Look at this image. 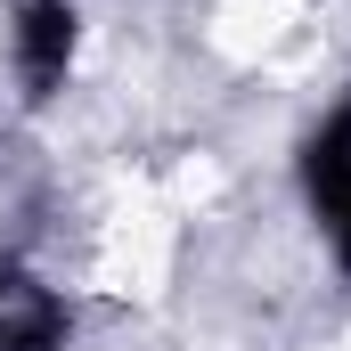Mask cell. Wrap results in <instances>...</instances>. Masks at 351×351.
<instances>
[{"label":"cell","instance_id":"cell-3","mask_svg":"<svg viewBox=\"0 0 351 351\" xmlns=\"http://www.w3.org/2000/svg\"><path fill=\"white\" fill-rule=\"evenodd\" d=\"M74 319L33 269H0V351H66Z\"/></svg>","mask_w":351,"mask_h":351},{"label":"cell","instance_id":"cell-1","mask_svg":"<svg viewBox=\"0 0 351 351\" xmlns=\"http://www.w3.org/2000/svg\"><path fill=\"white\" fill-rule=\"evenodd\" d=\"M8 49H16V82H25V98H58L66 74H74V8H66V0H25Z\"/></svg>","mask_w":351,"mask_h":351},{"label":"cell","instance_id":"cell-2","mask_svg":"<svg viewBox=\"0 0 351 351\" xmlns=\"http://www.w3.org/2000/svg\"><path fill=\"white\" fill-rule=\"evenodd\" d=\"M302 180H311V204H319V221H327V237L351 269V98L319 123V139L302 156Z\"/></svg>","mask_w":351,"mask_h":351}]
</instances>
